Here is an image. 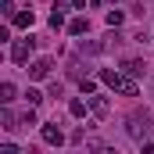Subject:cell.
Wrapping results in <instances>:
<instances>
[{"mask_svg": "<svg viewBox=\"0 0 154 154\" xmlns=\"http://www.w3.org/2000/svg\"><path fill=\"white\" fill-rule=\"evenodd\" d=\"M125 133H129V140H136V143H143L147 136L154 133V115L143 108V111H133L129 122H125Z\"/></svg>", "mask_w": 154, "mask_h": 154, "instance_id": "6da1fadb", "label": "cell"}, {"mask_svg": "<svg viewBox=\"0 0 154 154\" xmlns=\"http://www.w3.org/2000/svg\"><path fill=\"white\" fill-rule=\"evenodd\" d=\"M100 82H104V86H111L115 93H125V97H136V93H140L136 79L125 75V72H115V68H100Z\"/></svg>", "mask_w": 154, "mask_h": 154, "instance_id": "7a4b0ae2", "label": "cell"}, {"mask_svg": "<svg viewBox=\"0 0 154 154\" xmlns=\"http://www.w3.org/2000/svg\"><path fill=\"white\" fill-rule=\"evenodd\" d=\"M32 47H36V39H14V47H11V61L14 65H29V54H32Z\"/></svg>", "mask_w": 154, "mask_h": 154, "instance_id": "3957f363", "label": "cell"}, {"mask_svg": "<svg viewBox=\"0 0 154 154\" xmlns=\"http://www.w3.org/2000/svg\"><path fill=\"white\" fill-rule=\"evenodd\" d=\"M39 136H43V143H50V147H61V143H65V133H61L57 122H43V125H39Z\"/></svg>", "mask_w": 154, "mask_h": 154, "instance_id": "277c9868", "label": "cell"}, {"mask_svg": "<svg viewBox=\"0 0 154 154\" xmlns=\"http://www.w3.org/2000/svg\"><path fill=\"white\" fill-rule=\"evenodd\" d=\"M50 68H54V61H50V57H36V61H29V79H47L50 75Z\"/></svg>", "mask_w": 154, "mask_h": 154, "instance_id": "5b68a950", "label": "cell"}, {"mask_svg": "<svg viewBox=\"0 0 154 154\" xmlns=\"http://www.w3.org/2000/svg\"><path fill=\"white\" fill-rule=\"evenodd\" d=\"M68 7H72L68 0H57V4L50 7V29H65V25H68V18H65V11H68Z\"/></svg>", "mask_w": 154, "mask_h": 154, "instance_id": "8992f818", "label": "cell"}, {"mask_svg": "<svg viewBox=\"0 0 154 154\" xmlns=\"http://www.w3.org/2000/svg\"><path fill=\"white\" fill-rule=\"evenodd\" d=\"M86 100H90V111H93L97 118H108V111H111V100H108V97L93 93V97H86Z\"/></svg>", "mask_w": 154, "mask_h": 154, "instance_id": "52a82bcc", "label": "cell"}, {"mask_svg": "<svg viewBox=\"0 0 154 154\" xmlns=\"http://www.w3.org/2000/svg\"><path fill=\"white\" fill-rule=\"evenodd\" d=\"M122 72L133 75V79H140L143 72H147V61H140V57H125V61H122Z\"/></svg>", "mask_w": 154, "mask_h": 154, "instance_id": "ba28073f", "label": "cell"}, {"mask_svg": "<svg viewBox=\"0 0 154 154\" xmlns=\"http://www.w3.org/2000/svg\"><path fill=\"white\" fill-rule=\"evenodd\" d=\"M32 22H36V14L25 7V11H14V18H11V25L14 29H32Z\"/></svg>", "mask_w": 154, "mask_h": 154, "instance_id": "9c48e42d", "label": "cell"}, {"mask_svg": "<svg viewBox=\"0 0 154 154\" xmlns=\"http://www.w3.org/2000/svg\"><path fill=\"white\" fill-rule=\"evenodd\" d=\"M18 118H22V115H14V111L4 104V111H0V125H4V129H22V122H18Z\"/></svg>", "mask_w": 154, "mask_h": 154, "instance_id": "30bf717a", "label": "cell"}, {"mask_svg": "<svg viewBox=\"0 0 154 154\" xmlns=\"http://www.w3.org/2000/svg\"><path fill=\"white\" fill-rule=\"evenodd\" d=\"M68 32H72V36H86V32H90V18H82V14L72 18V22H68Z\"/></svg>", "mask_w": 154, "mask_h": 154, "instance_id": "8fae6325", "label": "cell"}, {"mask_svg": "<svg viewBox=\"0 0 154 154\" xmlns=\"http://www.w3.org/2000/svg\"><path fill=\"white\" fill-rule=\"evenodd\" d=\"M86 108H90V100H72V104H68V115H72V118H82Z\"/></svg>", "mask_w": 154, "mask_h": 154, "instance_id": "7c38bea8", "label": "cell"}, {"mask_svg": "<svg viewBox=\"0 0 154 154\" xmlns=\"http://www.w3.org/2000/svg\"><path fill=\"white\" fill-rule=\"evenodd\" d=\"M86 68H90V65H82V61L75 57V61L68 65V75H72V79H86Z\"/></svg>", "mask_w": 154, "mask_h": 154, "instance_id": "4fadbf2b", "label": "cell"}, {"mask_svg": "<svg viewBox=\"0 0 154 154\" xmlns=\"http://www.w3.org/2000/svg\"><path fill=\"white\" fill-rule=\"evenodd\" d=\"M14 93H18V90H14V82H4V86H0V100H4V104H11V100H14Z\"/></svg>", "mask_w": 154, "mask_h": 154, "instance_id": "5bb4252c", "label": "cell"}, {"mask_svg": "<svg viewBox=\"0 0 154 154\" xmlns=\"http://www.w3.org/2000/svg\"><path fill=\"white\" fill-rule=\"evenodd\" d=\"M79 90H82V97H93L97 93V82L93 79H79Z\"/></svg>", "mask_w": 154, "mask_h": 154, "instance_id": "9a60e30c", "label": "cell"}, {"mask_svg": "<svg viewBox=\"0 0 154 154\" xmlns=\"http://www.w3.org/2000/svg\"><path fill=\"white\" fill-rule=\"evenodd\" d=\"M18 122H22V129H29V125H36V108H29V111H25V115L18 118Z\"/></svg>", "mask_w": 154, "mask_h": 154, "instance_id": "2e32d148", "label": "cell"}, {"mask_svg": "<svg viewBox=\"0 0 154 154\" xmlns=\"http://www.w3.org/2000/svg\"><path fill=\"white\" fill-rule=\"evenodd\" d=\"M122 22H125V14H122V11H108V25H111V29H118Z\"/></svg>", "mask_w": 154, "mask_h": 154, "instance_id": "e0dca14e", "label": "cell"}, {"mask_svg": "<svg viewBox=\"0 0 154 154\" xmlns=\"http://www.w3.org/2000/svg\"><path fill=\"white\" fill-rule=\"evenodd\" d=\"M25 100H29V108H39V104H43V93H39V90H29Z\"/></svg>", "mask_w": 154, "mask_h": 154, "instance_id": "ac0fdd59", "label": "cell"}, {"mask_svg": "<svg viewBox=\"0 0 154 154\" xmlns=\"http://www.w3.org/2000/svg\"><path fill=\"white\" fill-rule=\"evenodd\" d=\"M0 11H4L7 18H14V4H11V0H0Z\"/></svg>", "mask_w": 154, "mask_h": 154, "instance_id": "d6986e66", "label": "cell"}, {"mask_svg": "<svg viewBox=\"0 0 154 154\" xmlns=\"http://www.w3.org/2000/svg\"><path fill=\"white\" fill-rule=\"evenodd\" d=\"M47 93H50V97H61V93H65V86H61V82H50V90H47Z\"/></svg>", "mask_w": 154, "mask_h": 154, "instance_id": "ffe728a7", "label": "cell"}, {"mask_svg": "<svg viewBox=\"0 0 154 154\" xmlns=\"http://www.w3.org/2000/svg\"><path fill=\"white\" fill-rule=\"evenodd\" d=\"M0 154H22V151H18L14 143H0Z\"/></svg>", "mask_w": 154, "mask_h": 154, "instance_id": "44dd1931", "label": "cell"}, {"mask_svg": "<svg viewBox=\"0 0 154 154\" xmlns=\"http://www.w3.org/2000/svg\"><path fill=\"white\" fill-rule=\"evenodd\" d=\"M72 7H86V0H72Z\"/></svg>", "mask_w": 154, "mask_h": 154, "instance_id": "7402d4cb", "label": "cell"}, {"mask_svg": "<svg viewBox=\"0 0 154 154\" xmlns=\"http://www.w3.org/2000/svg\"><path fill=\"white\" fill-rule=\"evenodd\" d=\"M111 4H122V0H111Z\"/></svg>", "mask_w": 154, "mask_h": 154, "instance_id": "603a6c76", "label": "cell"}]
</instances>
